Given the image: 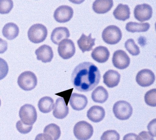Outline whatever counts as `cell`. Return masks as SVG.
I'll list each match as a JSON object with an SVG mask.
<instances>
[{"mask_svg":"<svg viewBox=\"0 0 156 140\" xmlns=\"http://www.w3.org/2000/svg\"><path fill=\"white\" fill-rule=\"evenodd\" d=\"M58 52L61 58L68 60L74 55L76 48L74 43L71 39H65L59 44Z\"/></svg>","mask_w":156,"mask_h":140,"instance_id":"obj_8","label":"cell"},{"mask_svg":"<svg viewBox=\"0 0 156 140\" xmlns=\"http://www.w3.org/2000/svg\"><path fill=\"white\" fill-rule=\"evenodd\" d=\"M150 27L149 23H137L136 22H128L126 26V30L129 32H145L147 31Z\"/></svg>","mask_w":156,"mask_h":140,"instance_id":"obj_26","label":"cell"},{"mask_svg":"<svg viewBox=\"0 0 156 140\" xmlns=\"http://www.w3.org/2000/svg\"><path fill=\"white\" fill-rule=\"evenodd\" d=\"M48 31L44 25L40 23L32 25L28 32V36L30 41L34 43L43 42L47 38Z\"/></svg>","mask_w":156,"mask_h":140,"instance_id":"obj_2","label":"cell"},{"mask_svg":"<svg viewBox=\"0 0 156 140\" xmlns=\"http://www.w3.org/2000/svg\"><path fill=\"white\" fill-rule=\"evenodd\" d=\"M134 15L135 19L140 22L149 20L152 17V8L147 4L137 5L134 9Z\"/></svg>","mask_w":156,"mask_h":140,"instance_id":"obj_12","label":"cell"},{"mask_svg":"<svg viewBox=\"0 0 156 140\" xmlns=\"http://www.w3.org/2000/svg\"><path fill=\"white\" fill-rule=\"evenodd\" d=\"M145 102L149 106H156V90L152 89L147 92L144 96Z\"/></svg>","mask_w":156,"mask_h":140,"instance_id":"obj_29","label":"cell"},{"mask_svg":"<svg viewBox=\"0 0 156 140\" xmlns=\"http://www.w3.org/2000/svg\"><path fill=\"white\" fill-rule=\"evenodd\" d=\"M13 8V2L11 0H0V13L8 14Z\"/></svg>","mask_w":156,"mask_h":140,"instance_id":"obj_30","label":"cell"},{"mask_svg":"<svg viewBox=\"0 0 156 140\" xmlns=\"http://www.w3.org/2000/svg\"><path fill=\"white\" fill-rule=\"evenodd\" d=\"M38 60L44 63L51 62L54 57L52 49L49 45H43L40 46L35 52Z\"/></svg>","mask_w":156,"mask_h":140,"instance_id":"obj_15","label":"cell"},{"mask_svg":"<svg viewBox=\"0 0 156 140\" xmlns=\"http://www.w3.org/2000/svg\"><path fill=\"white\" fill-rule=\"evenodd\" d=\"M126 50L131 55L137 56L140 53L139 47L136 44L133 39H129L125 43Z\"/></svg>","mask_w":156,"mask_h":140,"instance_id":"obj_28","label":"cell"},{"mask_svg":"<svg viewBox=\"0 0 156 140\" xmlns=\"http://www.w3.org/2000/svg\"><path fill=\"white\" fill-rule=\"evenodd\" d=\"M100 139L101 140H119L120 135L115 130H108L103 133Z\"/></svg>","mask_w":156,"mask_h":140,"instance_id":"obj_31","label":"cell"},{"mask_svg":"<svg viewBox=\"0 0 156 140\" xmlns=\"http://www.w3.org/2000/svg\"><path fill=\"white\" fill-rule=\"evenodd\" d=\"M154 73L149 69H143L140 71L136 76L137 83L141 87H148L155 81Z\"/></svg>","mask_w":156,"mask_h":140,"instance_id":"obj_11","label":"cell"},{"mask_svg":"<svg viewBox=\"0 0 156 140\" xmlns=\"http://www.w3.org/2000/svg\"><path fill=\"white\" fill-rule=\"evenodd\" d=\"M44 133L49 135L53 140H58L61 135L60 127L54 123L46 125L44 130Z\"/></svg>","mask_w":156,"mask_h":140,"instance_id":"obj_27","label":"cell"},{"mask_svg":"<svg viewBox=\"0 0 156 140\" xmlns=\"http://www.w3.org/2000/svg\"><path fill=\"white\" fill-rule=\"evenodd\" d=\"M105 111L103 107L98 105L92 106L87 111V117L93 122L98 123L105 118Z\"/></svg>","mask_w":156,"mask_h":140,"instance_id":"obj_17","label":"cell"},{"mask_svg":"<svg viewBox=\"0 0 156 140\" xmlns=\"http://www.w3.org/2000/svg\"><path fill=\"white\" fill-rule=\"evenodd\" d=\"M54 108L53 114L57 119H64L69 114V107L62 97H60L56 100Z\"/></svg>","mask_w":156,"mask_h":140,"instance_id":"obj_13","label":"cell"},{"mask_svg":"<svg viewBox=\"0 0 156 140\" xmlns=\"http://www.w3.org/2000/svg\"><path fill=\"white\" fill-rule=\"evenodd\" d=\"M73 8L66 5H62L55 10L54 13V18L59 23H65L73 18Z\"/></svg>","mask_w":156,"mask_h":140,"instance_id":"obj_9","label":"cell"},{"mask_svg":"<svg viewBox=\"0 0 156 140\" xmlns=\"http://www.w3.org/2000/svg\"><path fill=\"white\" fill-rule=\"evenodd\" d=\"M20 32L19 27L15 23H7L3 28L2 33L3 36L8 40H13L18 37Z\"/></svg>","mask_w":156,"mask_h":140,"instance_id":"obj_22","label":"cell"},{"mask_svg":"<svg viewBox=\"0 0 156 140\" xmlns=\"http://www.w3.org/2000/svg\"><path fill=\"white\" fill-rule=\"evenodd\" d=\"M94 132L93 126L85 121L78 122L74 127V134L78 140H89L93 136Z\"/></svg>","mask_w":156,"mask_h":140,"instance_id":"obj_4","label":"cell"},{"mask_svg":"<svg viewBox=\"0 0 156 140\" xmlns=\"http://www.w3.org/2000/svg\"><path fill=\"white\" fill-rule=\"evenodd\" d=\"M69 30L66 27H58L53 30L51 34V40L54 44L58 45L62 41L69 38Z\"/></svg>","mask_w":156,"mask_h":140,"instance_id":"obj_19","label":"cell"},{"mask_svg":"<svg viewBox=\"0 0 156 140\" xmlns=\"http://www.w3.org/2000/svg\"><path fill=\"white\" fill-rule=\"evenodd\" d=\"M8 44L6 40L0 38V53H3L8 50Z\"/></svg>","mask_w":156,"mask_h":140,"instance_id":"obj_36","label":"cell"},{"mask_svg":"<svg viewBox=\"0 0 156 140\" xmlns=\"http://www.w3.org/2000/svg\"><path fill=\"white\" fill-rule=\"evenodd\" d=\"M102 39L105 43L110 45L118 43L122 37V32L119 27L110 25L105 28L102 32Z\"/></svg>","mask_w":156,"mask_h":140,"instance_id":"obj_5","label":"cell"},{"mask_svg":"<svg viewBox=\"0 0 156 140\" xmlns=\"http://www.w3.org/2000/svg\"><path fill=\"white\" fill-rule=\"evenodd\" d=\"M156 120L154 119L152 120L148 125L147 129L149 132L153 136V137H156Z\"/></svg>","mask_w":156,"mask_h":140,"instance_id":"obj_35","label":"cell"},{"mask_svg":"<svg viewBox=\"0 0 156 140\" xmlns=\"http://www.w3.org/2000/svg\"><path fill=\"white\" fill-rule=\"evenodd\" d=\"M110 56V53L106 47L99 46L93 50L91 56L95 61L99 63H105L107 61Z\"/></svg>","mask_w":156,"mask_h":140,"instance_id":"obj_18","label":"cell"},{"mask_svg":"<svg viewBox=\"0 0 156 140\" xmlns=\"http://www.w3.org/2000/svg\"><path fill=\"white\" fill-rule=\"evenodd\" d=\"M138 140H154L153 136L147 131H143L138 135Z\"/></svg>","mask_w":156,"mask_h":140,"instance_id":"obj_34","label":"cell"},{"mask_svg":"<svg viewBox=\"0 0 156 140\" xmlns=\"http://www.w3.org/2000/svg\"><path fill=\"white\" fill-rule=\"evenodd\" d=\"M35 140H53L49 135L45 133H41L38 134L35 137Z\"/></svg>","mask_w":156,"mask_h":140,"instance_id":"obj_37","label":"cell"},{"mask_svg":"<svg viewBox=\"0 0 156 140\" xmlns=\"http://www.w3.org/2000/svg\"><path fill=\"white\" fill-rule=\"evenodd\" d=\"M130 9L128 5L119 4L113 12V15L116 19L125 21L130 17Z\"/></svg>","mask_w":156,"mask_h":140,"instance_id":"obj_23","label":"cell"},{"mask_svg":"<svg viewBox=\"0 0 156 140\" xmlns=\"http://www.w3.org/2000/svg\"><path fill=\"white\" fill-rule=\"evenodd\" d=\"M100 78L98 67L92 63L85 62L75 68L72 74V82L77 90L86 92L97 86Z\"/></svg>","mask_w":156,"mask_h":140,"instance_id":"obj_1","label":"cell"},{"mask_svg":"<svg viewBox=\"0 0 156 140\" xmlns=\"http://www.w3.org/2000/svg\"><path fill=\"white\" fill-rule=\"evenodd\" d=\"M113 5L112 0H97L93 3V9L98 14H105L111 9Z\"/></svg>","mask_w":156,"mask_h":140,"instance_id":"obj_20","label":"cell"},{"mask_svg":"<svg viewBox=\"0 0 156 140\" xmlns=\"http://www.w3.org/2000/svg\"><path fill=\"white\" fill-rule=\"evenodd\" d=\"M108 93L107 90L103 86L97 87L92 93V99L94 102L103 104L108 99Z\"/></svg>","mask_w":156,"mask_h":140,"instance_id":"obj_24","label":"cell"},{"mask_svg":"<svg viewBox=\"0 0 156 140\" xmlns=\"http://www.w3.org/2000/svg\"><path fill=\"white\" fill-rule=\"evenodd\" d=\"M37 77L32 72L26 71L21 73L18 79V85L25 91L33 90L37 85Z\"/></svg>","mask_w":156,"mask_h":140,"instance_id":"obj_6","label":"cell"},{"mask_svg":"<svg viewBox=\"0 0 156 140\" xmlns=\"http://www.w3.org/2000/svg\"><path fill=\"white\" fill-rule=\"evenodd\" d=\"M19 116L24 124L32 125L37 119V113L33 105L25 104L22 106L19 111Z\"/></svg>","mask_w":156,"mask_h":140,"instance_id":"obj_7","label":"cell"},{"mask_svg":"<svg viewBox=\"0 0 156 140\" xmlns=\"http://www.w3.org/2000/svg\"><path fill=\"white\" fill-rule=\"evenodd\" d=\"M16 128L20 133L26 134L31 131L33 125L24 124L21 121H19L16 124Z\"/></svg>","mask_w":156,"mask_h":140,"instance_id":"obj_32","label":"cell"},{"mask_svg":"<svg viewBox=\"0 0 156 140\" xmlns=\"http://www.w3.org/2000/svg\"><path fill=\"white\" fill-rule=\"evenodd\" d=\"M123 140H138V138L136 134L130 133L126 135L123 137Z\"/></svg>","mask_w":156,"mask_h":140,"instance_id":"obj_38","label":"cell"},{"mask_svg":"<svg viewBox=\"0 0 156 140\" xmlns=\"http://www.w3.org/2000/svg\"><path fill=\"white\" fill-rule=\"evenodd\" d=\"M113 113L116 118L121 121L129 119L133 113L131 104L126 101H119L114 104Z\"/></svg>","mask_w":156,"mask_h":140,"instance_id":"obj_3","label":"cell"},{"mask_svg":"<svg viewBox=\"0 0 156 140\" xmlns=\"http://www.w3.org/2000/svg\"><path fill=\"white\" fill-rule=\"evenodd\" d=\"M9 70V65L7 62L0 58V80L6 77Z\"/></svg>","mask_w":156,"mask_h":140,"instance_id":"obj_33","label":"cell"},{"mask_svg":"<svg viewBox=\"0 0 156 140\" xmlns=\"http://www.w3.org/2000/svg\"><path fill=\"white\" fill-rule=\"evenodd\" d=\"M39 110L43 113H48L51 111L54 107L53 99L48 96H45L41 98L38 102Z\"/></svg>","mask_w":156,"mask_h":140,"instance_id":"obj_25","label":"cell"},{"mask_svg":"<svg viewBox=\"0 0 156 140\" xmlns=\"http://www.w3.org/2000/svg\"><path fill=\"white\" fill-rule=\"evenodd\" d=\"M130 58L126 52L122 50L116 51L113 54L112 63L117 69L124 70L130 64Z\"/></svg>","mask_w":156,"mask_h":140,"instance_id":"obj_10","label":"cell"},{"mask_svg":"<svg viewBox=\"0 0 156 140\" xmlns=\"http://www.w3.org/2000/svg\"><path fill=\"white\" fill-rule=\"evenodd\" d=\"M95 39L92 38V34L90 33L88 36H87L84 33L77 40V43L79 49L83 53L86 51H90L93 50V47L95 45Z\"/></svg>","mask_w":156,"mask_h":140,"instance_id":"obj_21","label":"cell"},{"mask_svg":"<svg viewBox=\"0 0 156 140\" xmlns=\"http://www.w3.org/2000/svg\"><path fill=\"white\" fill-rule=\"evenodd\" d=\"M1 101L0 100V106H1Z\"/></svg>","mask_w":156,"mask_h":140,"instance_id":"obj_39","label":"cell"},{"mask_svg":"<svg viewBox=\"0 0 156 140\" xmlns=\"http://www.w3.org/2000/svg\"><path fill=\"white\" fill-rule=\"evenodd\" d=\"M88 100L85 95L83 94L73 93L70 97L69 103L73 110L81 111L86 107Z\"/></svg>","mask_w":156,"mask_h":140,"instance_id":"obj_14","label":"cell"},{"mask_svg":"<svg viewBox=\"0 0 156 140\" xmlns=\"http://www.w3.org/2000/svg\"><path fill=\"white\" fill-rule=\"evenodd\" d=\"M104 83L108 88H112L118 85L120 80V75L117 71L109 70L103 76Z\"/></svg>","mask_w":156,"mask_h":140,"instance_id":"obj_16","label":"cell"}]
</instances>
